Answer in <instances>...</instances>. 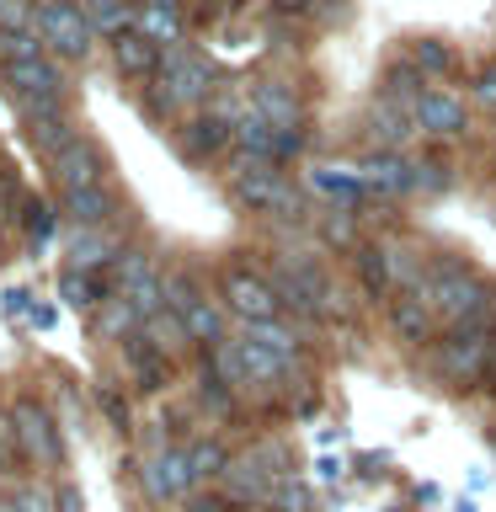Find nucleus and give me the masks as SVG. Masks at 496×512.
Returning <instances> with one entry per match:
<instances>
[{"instance_id": "obj_1", "label": "nucleus", "mask_w": 496, "mask_h": 512, "mask_svg": "<svg viewBox=\"0 0 496 512\" xmlns=\"http://www.w3.org/2000/svg\"><path fill=\"white\" fill-rule=\"evenodd\" d=\"M427 304H432V315H443L448 326H486V320L496 315V299H491V288L470 278L464 267H432V278H422V288H416Z\"/></svg>"}, {"instance_id": "obj_2", "label": "nucleus", "mask_w": 496, "mask_h": 512, "mask_svg": "<svg viewBox=\"0 0 496 512\" xmlns=\"http://www.w3.org/2000/svg\"><path fill=\"white\" fill-rule=\"evenodd\" d=\"M230 187H235V198L246 203V208H256V214H272V208H278L283 219L299 214V192L283 182L278 160H262V155L240 150L235 166H230Z\"/></svg>"}, {"instance_id": "obj_3", "label": "nucleus", "mask_w": 496, "mask_h": 512, "mask_svg": "<svg viewBox=\"0 0 496 512\" xmlns=\"http://www.w3.org/2000/svg\"><path fill=\"white\" fill-rule=\"evenodd\" d=\"M160 86H155V107H187V102H203L214 91V70H208L203 54H187V48H166L160 59Z\"/></svg>"}, {"instance_id": "obj_4", "label": "nucleus", "mask_w": 496, "mask_h": 512, "mask_svg": "<svg viewBox=\"0 0 496 512\" xmlns=\"http://www.w3.org/2000/svg\"><path fill=\"white\" fill-rule=\"evenodd\" d=\"M38 32H43L48 48H59L64 59H86L96 27L80 6H70V0H43L38 6Z\"/></svg>"}, {"instance_id": "obj_5", "label": "nucleus", "mask_w": 496, "mask_h": 512, "mask_svg": "<svg viewBox=\"0 0 496 512\" xmlns=\"http://www.w3.org/2000/svg\"><path fill=\"white\" fill-rule=\"evenodd\" d=\"M491 352H496V336H491L486 326H464V331L454 336V342H443V352H438V368H443L448 379L470 384V379L486 374Z\"/></svg>"}, {"instance_id": "obj_6", "label": "nucleus", "mask_w": 496, "mask_h": 512, "mask_svg": "<svg viewBox=\"0 0 496 512\" xmlns=\"http://www.w3.org/2000/svg\"><path fill=\"white\" fill-rule=\"evenodd\" d=\"M144 491L160 496V502H176V496H192L198 486V470H192V454L187 448H160L155 459H144Z\"/></svg>"}, {"instance_id": "obj_7", "label": "nucleus", "mask_w": 496, "mask_h": 512, "mask_svg": "<svg viewBox=\"0 0 496 512\" xmlns=\"http://www.w3.org/2000/svg\"><path fill=\"white\" fill-rule=\"evenodd\" d=\"M11 432H16V443L27 448L38 464H59V432L54 422H48V411L38 406V400H16V411H11Z\"/></svg>"}, {"instance_id": "obj_8", "label": "nucleus", "mask_w": 496, "mask_h": 512, "mask_svg": "<svg viewBox=\"0 0 496 512\" xmlns=\"http://www.w3.org/2000/svg\"><path fill=\"white\" fill-rule=\"evenodd\" d=\"M102 150L96 144H86V139H75L70 150H64L59 160H54V176H59V187L64 192H80V187H102Z\"/></svg>"}, {"instance_id": "obj_9", "label": "nucleus", "mask_w": 496, "mask_h": 512, "mask_svg": "<svg viewBox=\"0 0 496 512\" xmlns=\"http://www.w3.org/2000/svg\"><path fill=\"white\" fill-rule=\"evenodd\" d=\"M224 294H230V310H235V315H246V320H278V310H283V299L272 294V283L246 278V272H235Z\"/></svg>"}, {"instance_id": "obj_10", "label": "nucleus", "mask_w": 496, "mask_h": 512, "mask_svg": "<svg viewBox=\"0 0 496 512\" xmlns=\"http://www.w3.org/2000/svg\"><path fill=\"white\" fill-rule=\"evenodd\" d=\"M112 59H118V70L123 75H134V80H144V75H160V43H150L139 27H128V32H118L112 38Z\"/></svg>"}, {"instance_id": "obj_11", "label": "nucleus", "mask_w": 496, "mask_h": 512, "mask_svg": "<svg viewBox=\"0 0 496 512\" xmlns=\"http://www.w3.org/2000/svg\"><path fill=\"white\" fill-rule=\"evenodd\" d=\"M219 486H224V496H235V502H267L278 480H272L262 464L246 454V459H230V470L219 475Z\"/></svg>"}, {"instance_id": "obj_12", "label": "nucleus", "mask_w": 496, "mask_h": 512, "mask_svg": "<svg viewBox=\"0 0 496 512\" xmlns=\"http://www.w3.org/2000/svg\"><path fill=\"white\" fill-rule=\"evenodd\" d=\"M411 112H416V123H422L427 134H459L464 128V102L454 91H427Z\"/></svg>"}, {"instance_id": "obj_13", "label": "nucleus", "mask_w": 496, "mask_h": 512, "mask_svg": "<svg viewBox=\"0 0 496 512\" xmlns=\"http://www.w3.org/2000/svg\"><path fill=\"white\" fill-rule=\"evenodd\" d=\"M6 80H11V96H64V75H59L48 59L11 64Z\"/></svg>"}, {"instance_id": "obj_14", "label": "nucleus", "mask_w": 496, "mask_h": 512, "mask_svg": "<svg viewBox=\"0 0 496 512\" xmlns=\"http://www.w3.org/2000/svg\"><path fill=\"white\" fill-rule=\"evenodd\" d=\"M411 118L416 112H406V107H395V102H379L374 112H368V139L379 144V150H400L416 128H411Z\"/></svg>"}, {"instance_id": "obj_15", "label": "nucleus", "mask_w": 496, "mask_h": 512, "mask_svg": "<svg viewBox=\"0 0 496 512\" xmlns=\"http://www.w3.org/2000/svg\"><path fill=\"white\" fill-rule=\"evenodd\" d=\"M251 107L262 112V118H267L272 128H299V118H304L299 96L288 91V86H278V80H267V86H256V96H251Z\"/></svg>"}, {"instance_id": "obj_16", "label": "nucleus", "mask_w": 496, "mask_h": 512, "mask_svg": "<svg viewBox=\"0 0 496 512\" xmlns=\"http://www.w3.org/2000/svg\"><path fill=\"white\" fill-rule=\"evenodd\" d=\"M118 256V235L112 230H102V224H75V235H70V262L75 267H102V262H112Z\"/></svg>"}, {"instance_id": "obj_17", "label": "nucleus", "mask_w": 496, "mask_h": 512, "mask_svg": "<svg viewBox=\"0 0 496 512\" xmlns=\"http://www.w3.org/2000/svg\"><path fill=\"white\" fill-rule=\"evenodd\" d=\"M246 342H256L267 358H278L283 368H294V352H299V336L278 326V320H246Z\"/></svg>"}, {"instance_id": "obj_18", "label": "nucleus", "mask_w": 496, "mask_h": 512, "mask_svg": "<svg viewBox=\"0 0 496 512\" xmlns=\"http://www.w3.org/2000/svg\"><path fill=\"white\" fill-rule=\"evenodd\" d=\"M390 320H395V331L406 336V342H427V331H432V304H427L422 294H400L395 310H390Z\"/></svg>"}, {"instance_id": "obj_19", "label": "nucleus", "mask_w": 496, "mask_h": 512, "mask_svg": "<svg viewBox=\"0 0 496 512\" xmlns=\"http://www.w3.org/2000/svg\"><path fill=\"white\" fill-rule=\"evenodd\" d=\"M64 214H70L75 224H107L112 219V198L107 187H80V192H64Z\"/></svg>"}, {"instance_id": "obj_20", "label": "nucleus", "mask_w": 496, "mask_h": 512, "mask_svg": "<svg viewBox=\"0 0 496 512\" xmlns=\"http://www.w3.org/2000/svg\"><path fill=\"white\" fill-rule=\"evenodd\" d=\"M224 139H230V128H224L219 118H192L187 123V134H182V144H187V155H219L224 150Z\"/></svg>"}, {"instance_id": "obj_21", "label": "nucleus", "mask_w": 496, "mask_h": 512, "mask_svg": "<svg viewBox=\"0 0 496 512\" xmlns=\"http://www.w3.org/2000/svg\"><path fill=\"white\" fill-rule=\"evenodd\" d=\"M134 0H86V16L96 32H107V38H118V32H128V22H134Z\"/></svg>"}, {"instance_id": "obj_22", "label": "nucleus", "mask_w": 496, "mask_h": 512, "mask_svg": "<svg viewBox=\"0 0 496 512\" xmlns=\"http://www.w3.org/2000/svg\"><path fill=\"white\" fill-rule=\"evenodd\" d=\"M43 32H32V27H11V32H0V59L6 64H27V59H43Z\"/></svg>"}, {"instance_id": "obj_23", "label": "nucleus", "mask_w": 496, "mask_h": 512, "mask_svg": "<svg viewBox=\"0 0 496 512\" xmlns=\"http://www.w3.org/2000/svg\"><path fill=\"white\" fill-rule=\"evenodd\" d=\"M363 182L379 187V192H411L416 187V166H406V160H374Z\"/></svg>"}, {"instance_id": "obj_24", "label": "nucleus", "mask_w": 496, "mask_h": 512, "mask_svg": "<svg viewBox=\"0 0 496 512\" xmlns=\"http://www.w3.org/2000/svg\"><path fill=\"white\" fill-rule=\"evenodd\" d=\"M144 336H150V342L160 347V352H176L182 342H192V331H187V315H176V310H160L155 320H144Z\"/></svg>"}, {"instance_id": "obj_25", "label": "nucleus", "mask_w": 496, "mask_h": 512, "mask_svg": "<svg viewBox=\"0 0 496 512\" xmlns=\"http://www.w3.org/2000/svg\"><path fill=\"white\" fill-rule=\"evenodd\" d=\"M134 27L150 43H176V32H182V27H176V11H160V6H139L134 11Z\"/></svg>"}, {"instance_id": "obj_26", "label": "nucleus", "mask_w": 496, "mask_h": 512, "mask_svg": "<svg viewBox=\"0 0 496 512\" xmlns=\"http://www.w3.org/2000/svg\"><path fill=\"white\" fill-rule=\"evenodd\" d=\"M32 144L48 155V160H59L64 150L75 144V128L70 123H59V118H48V123H32Z\"/></svg>"}, {"instance_id": "obj_27", "label": "nucleus", "mask_w": 496, "mask_h": 512, "mask_svg": "<svg viewBox=\"0 0 496 512\" xmlns=\"http://www.w3.org/2000/svg\"><path fill=\"white\" fill-rule=\"evenodd\" d=\"M267 507L272 512H315V496L299 486V480H278V486H272V496H267Z\"/></svg>"}, {"instance_id": "obj_28", "label": "nucleus", "mask_w": 496, "mask_h": 512, "mask_svg": "<svg viewBox=\"0 0 496 512\" xmlns=\"http://www.w3.org/2000/svg\"><path fill=\"white\" fill-rule=\"evenodd\" d=\"M358 272H363V283L374 288H390V256H384V246H363L358 251Z\"/></svg>"}, {"instance_id": "obj_29", "label": "nucleus", "mask_w": 496, "mask_h": 512, "mask_svg": "<svg viewBox=\"0 0 496 512\" xmlns=\"http://www.w3.org/2000/svg\"><path fill=\"white\" fill-rule=\"evenodd\" d=\"M187 454H192V470H198V480H214V475L230 470V459H224L219 443H192Z\"/></svg>"}, {"instance_id": "obj_30", "label": "nucleus", "mask_w": 496, "mask_h": 512, "mask_svg": "<svg viewBox=\"0 0 496 512\" xmlns=\"http://www.w3.org/2000/svg\"><path fill=\"white\" fill-rule=\"evenodd\" d=\"M411 70H422V75H443L448 70V48L443 43H432V38H422L411 48Z\"/></svg>"}, {"instance_id": "obj_31", "label": "nucleus", "mask_w": 496, "mask_h": 512, "mask_svg": "<svg viewBox=\"0 0 496 512\" xmlns=\"http://www.w3.org/2000/svg\"><path fill=\"white\" fill-rule=\"evenodd\" d=\"M134 320H139V310L128 299H107V310H102V331L107 336H128V331H134Z\"/></svg>"}, {"instance_id": "obj_32", "label": "nucleus", "mask_w": 496, "mask_h": 512, "mask_svg": "<svg viewBox=\"0 0 496 512\" xmlns=\"http://www.w3.org/2000/svg\"><path fill=\"white\" fill-rule=\"evenodd\" d=\"M198 288H192L187 278H166V310H176V315H192L198 310Z\"/></svg>"}, {"instance_id": "obj_33", "label": "nucleus", "mask_w": 496, "mask_h": 512, "mask_svg": "<svg viewBox=\"0 0 496 512\" xmlns=\"http://www.w3.org/2000/svg\"><path fill=\"white\" fill-rule=\"evenodd\" d=\"M315 187L331 192V198H358V192L368 187L363 176H336V171H315Z\"/></svg>"}, {"instance_id": "obj_34", "label": "nucleus", "mask_w": 496, "mask_h": 512, "mask_svg": "<svg viewBox=\"0 0 496 512\" xmlns=\"http://www.w3.org/2000/svg\"><path fill=\"white\" fill-rule=\"evenodd\" d=\"M187 331H192V342H219V315L214 310H208V304H198V310H192L187 315Z\"/></svg>"}, {"instance_id": "obj_35", "label": "nucleus", "mask_w": 496, "mask_h": 512, "mask_svg": "<svg viewBox=\"0 0 496 512\" xmlns=\"http://www.w3.org/2000/svg\"><path fill=\"white\" fill-rule=\"evenodd\" d=\"M11 507H16V512H54V496H48L43 486H16Z\"/></svg>"}, {"instance_id": "obj_36", "label": "nucleus", "mask_w": 496, "mask_h": 512, "mask_svg": "<svg viewBox=\"0 0 496 512\" xmlns=\"http://www.w3.org/2000/svg\"><path fill=\"white\" fill-rule=\"evenodd\" d=\"M187 512H240L235 496H187Z\"/></svg>"}, {"instance_id": "obj_37", "label": "nucleus", "mask_w": 496, "mask_h": 512, "mask_svg": "<svg viewBox=\"0 0 496 512\" xmlns=\"http://www.w3.org/2000/svg\"><path fill=\"white\" fill-rule=\"evenodd\" d=\"M64 299H70V304H80V310H86V304H96V294H91V283L80 278V272H70V278H64Z\"/></svg>"}, {"instance_id": "obj_38", "label": "nucleus", "mask_w": 496, "mask_h": 512, "mask_svg": "<svg viewBox=\"0 0 496 512\" xmlns=\"http://www.w3.org/2000/svg\"><path fill=\"white\" fill-rule=\"evenodd\" d=\"M22 22H27V0H0V32H11Z\"/></svg>"}, {"instance_id": "obj_39", "label": "nucleus", "mask_w": 496, "mask_h": 512, "mask_svg": "<svg viewBox=\"0 0 496 512\" xmlns=\"http://www.w3.org/2000/svg\"><path fill=\"white\" fill-rule=\"evenodd\" d=\"M54 512H86V496H80L75 486H59V496H54Z\"/></svg>"}, {"instance_id": "obj_40", "label": "nucleus", "mask_w": 496, "mask_h": 512, "mask_svg": "<svg viewBox=\"0 0 496 512\" xmlns=\"http://www.w3.org/2000/svg\"><path fill=\"white\" fill-rule=\"evenodd\" d=\"M416 187L438 192V187H448V171H438V166H416Z\"/></svg>"}, {"instance_id": "obj_41", "label": "nucleus", "mask_w": 496, "mask_h": 512, "mask_svg": "<svg viewBox=\"0 0 496 512\" xmlns=\"http://www.w3.org/2000/svg\"><path fill=\"white\" fill-rule=\"evenodd\" d=\"M27 310V294H22V288H11V294H6V315H22Z\"/></svg>"}, {"instance_id": "obj_42", "label": "nucleus", "mask_w": 496, "mask_h": 512, "mask_svg": "<svg viewBox=\"0 0 496 512\" xmlns=\"http://www.w3.org/2000/svg\"><path fill=\"white\" fill-rule=\"evenodd\" d=\"M480 102H486V107H496V70H491L486 80H480Z\"/></svg>"}, {"instance_id": "obj_43", "label": "nucleus", "mask_w": 496, "mask_h": 512, "mask_svg": "<svg viewBox=\"0 0 496 512\" xmlns=\"http://www.w3.org/2000/svg\"><path fill=\"white\" fill-rule=\"evenodd\" d=\"M326 230H331V240H347V235H352V224H347V219H342V214H336V219H331V224H326Z\"/></svg>"}, {"instance_id": "obj_44", "label": "nucleus", "mask_w": 496, "mask_h": 512, "mask_svg": "<svg viewBox=\"0 0 496 512\" xmlns=\"http://www.w3.org/2000/svg\"><path fill=\"white\" fill-rule=\"evenodd\" d=\"M272 6H278V11H304L310 0H272Z\"/></svg>"}, {"instance_id": "obj_45", "label": "nucleus", "mask_w": 496, "mask_h": 512, "mask_svg": "<svg viewBox=\"0 0 496 512\" xmlns=\"http://www.w3.org/2000/svg\"><path fill=\"white\" fill-rule=\"evenodd\" d=\"M491 384H496V368H491Z\"/></svg>"}]
</instances>
